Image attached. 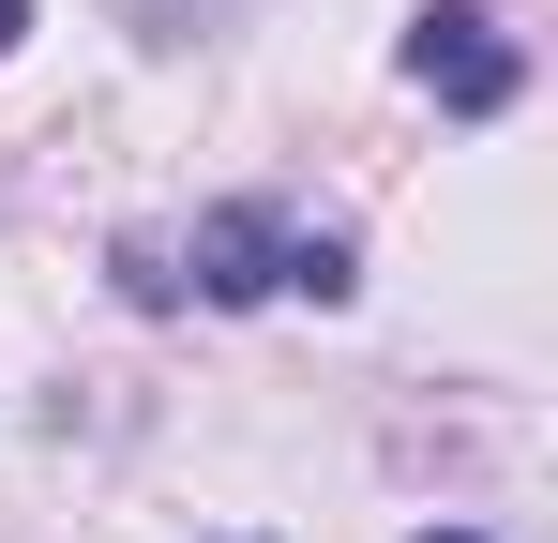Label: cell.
<instances>
[{
	"mask_svg": "<svg viewBox=\"0 0 558 543\" xmlns=\"http://www.w3.org/2000/svg\"><path fill=\"white\" fill-rule=\"evenodd\" d=\"M272 302V287H317V302H348V242L332 227H287V212H257V196H227V212H196L182 272H167V302Z\"/></svg>",
	"mask_w": 558,
	"mask_h": 543,
	"instance_id": "1",
	"label": "cell"
},
{
	"mask_svg": "<svg viewBox=\"0 0 558 543\" xmlns=\"http://www.w3.org/2000/svg\"><path fill=\"white\" fill-rule=\"evenodd\" d=\"M408 90H438L453 121H498V106L529 90V46H513L483 0H423V15H408Z\"/></svg>",
	"mask_w": 558,
	"mask_h": 543,
	"instance_id": "2",
	"label": "cell"
},
{
	"mask_svg": "<svg viewBox=\"0 0 558 543\" xmlns=\"http://www.w3.org/2000/svg\"><path fill=\"white\" fill-rule=\"evenodd\" d=\"M15 31H31V0H0V46H15Z\"/></svg>",
	"mask_w": 558,
	"mask_h": 543,
	"instance_id": "3",
	"label": "cell"
},
{
	"mask_svg": "<svg viewBox=\"0 0 558 543\" xmlns=\"http://www.w3.org/2000/svg\"><path fill=\"white\" fill-rule=\"evenodd\" d=\"M423 543H483V529H423Z\"/></svg>",
	"mask_w": 558,
	"mask_h": 543,
	"instance_id": "4",
	"label": "cell"
}]
</instances>
